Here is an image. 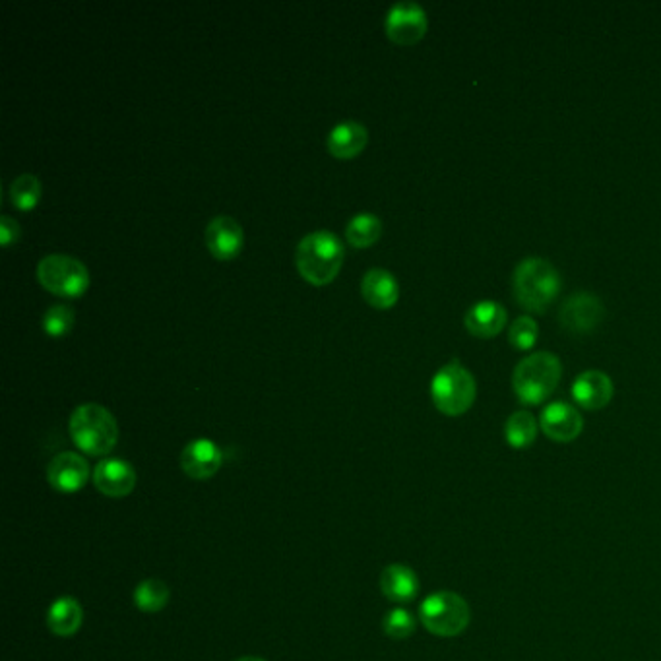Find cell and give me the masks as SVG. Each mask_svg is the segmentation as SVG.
<instances>
[{
  "instance_id": "obj_6",
  "label": "cell",
  "mask_w": 661,
  "mask_h": 661,
  "mask_svg": "<svg viewBox=\"0 0 661 661\" xmlns=\"http://www.w3.org/2000/svg\"><path fill=\"white\" fill-rule=\"evenodd\" d=\"M37 280L49 293L63 299H78L90 287L86 264L70 254H47L37 264Z\"/></svg>"
},
{
  "instance_id": "obj_26",
  "label": "cell",
  "mask_w": 661,
  "mask_h": 661,
  "mask_svg": "<svg viewBox=\"0 0 661 661\" xmlns=\"http://www.w3.org/2000/svg\"><path fill=\"white\" fill-rule=\"evenodd\" d=\"M539 338V326L530 315L518 316L508 328V342L516 349H532Z\"/></svg>"
},
{
  "instance_id": "obj_3",
  "label": "cell",
  "mask_w": 661,
  "mask_h": 661,
  "mask_svg": "<svg viewBox=\"0 0 661 661\" xmlns=\"http://www.w3.org/2000/svg\"><path fill=\"white\" fill-rule=\"evenodd\" d=\"M563 363L557 353L536 351L524 357L512 373V388L516 398L526 406L543 404L559 386Z\"/></svg>"
},
{
  "instance_id": "obj_1",
  "label": "cell",
  "mask_w": 661,
  "mask_h": 661,
  "mask_svg": "<svg viewBox=\"0 0 661 661\" xmlns=\"http://www.w3.org/2000/svg\"><path fill=\"white\" fill-rule=\"evenodd\" d=\"M346 258L340 237L328 229L305 235L295 249V266L305 282L328 285L336 280Z\"/></svg>"
},
{
  "instance_id": "obj_14",
  "label": "cell",
  "mask_w": 661,
  "mask_h": 661,
  "mask_svg": "<svg viewBox=\"0 0 661 661\" xmlns=\"http://www.w3.org/2000/svg\"><path fill=\"white\" fill-rule=\"evenodd\" d=\"M613 394H615L613 380L607 373L598 369L584 371L572 384V398L584 410H603L611 402Z\"/></svg>"
},
{
  "instance_id": "obj_21",
  "label": "cell",
  "mask_w": 661,
  "mask_h": 661,
  "mask_svg": "<svg viewBox=\"0 0 661 661\" xmlns=\"http://www.w3.org/2000/svg\"><path fill=\"white\" fill-rule=\"evenodd\" d=\"M537 431L536 417L526 410L514 411L504 423V439L516 450L530 448L536 442Z\"/></svg>"
},
{
  "instance_id": "obj_4",
  "label": "cell",
  "mask_w": 661,
  "mask_h": 661,
  "mask_svg": "<svg viewBox=\"0 0 661 661\" xmlns=\"http://www.w3.org/2000/svg\"><path fill=\"white\" fill-rule=\"evenodd\" d=\"M72 442L90 456H107L119 441V425L111 411L99 404H82L70 415Z\"/></svg>"
},
{
  "instance_id": "obj_12",
  "label": "cell",
  "mask_w": 661,
  "mask_h": 661,
  "mask_svg": "<svg viewBox=\"0 0 661 661\" xmlns=\"http://www.w3.org/2000/svg\"><path fill=\"white\" fill-rule=\"evenodd\" d=\"M541 431L555 442H572L580 437L584 419L580 411L567 402H551L539 415Z\"/></svg>"
},
{
  "instance_id": "obj_23",
  "label": "cell",
  "mask_w": 661,
  "mask_h": 661,
  "mask_svg": "<svg viewBox=\"0 0 661 661\" xmlns=\"http://www.w3.org/2000/svg\"><path fill=\"white\" fill-rule=\"evenodd\" d=\"M8 196H10V202L14 208L28 212L39 204V200L43 196V185L32 173H22L10 183Z\"/></svg>"
},
{
  "instance_id": "obj_5",
  "label": "cell",
  "mask_w": 661,
  "mask_h": 661,
  "mask_svg": "<svg viewBox=\"0 0 661 661\" xmlns=\"http://www.w3.org/2000/svg\"><path fill=\"white\" fill-rule=\"evenodd\" d=\"M475 396L477 382L458 359H450L446 365H442L431 380L433 404L448 417L464 415L472 408Z\"/></svg>"
},
{
  "instance_id": "obj_20",
  "label": "cell",
  "mask_w": 661,
  "mask_h": 661,
  "mask_svg": "<svg viewBox=\"0 0 661 661\" xmlns=\"http://www.w3.org/2000/svg\"><path fill=\"white\" fill-rule=\"evenodd\" d=\"M82 605L78 599L64 596L59 598L47 611V627L57 636H72L82 627Z\"/></svg>"
},
{
  "instance_id": "obj_24",
  "label": "cell",
  "mask_w": 661,
  "mask_h": 661,
  "mask_svg": "<svg viewBox=\"0 0 661 661\" xmlns=\"http://www.w3.org/2000/svg\"><path fill=\"white\" fill-rule=\"evenodd\" d=\"M169 598H171V590L167 588L165 582L156 578H148L140 582L134 590V603L144 613H159L161 609H165Z\"/></svg>"
},
{
  "instance_id": "obj_29",
  "label": "cell",
  "mask_w": 661,
  "mask_h": 661,
  "mask_svg": "<svg viewBox=\"0 0 661 661\" xmlns=\"http://www.w3.org/2000/svg\"><path fill=\"white\" fill-rule=\"evenodd\" d=\"M237 661H266V660H260V658H241V660Z\"/></svg>"
},
{
  "instance_id": "obj_28",
  "label": "cell",
  "mask_w": 661,
  "mask_h": 661,
  "mask_svg": "<svg viewBox=\"0 0 661 661\" xmlns=\"http://www.w3.org/2000/svg\"><path fill=\"white\" fill-rule=\"evenodd\" d=\"M22 235V227L20 223L10 218V216H2L0 218V241L4 247H10L12 243H16Z\"/></svg>"
},
{
  "instance_id": "obj_19",
  "label": "cell",
  "mask_w": 661,
  "mask_h": 661,
  "mask_svg": "<svg viewBox=\"0 0 661 661\" xmlns=\"http://www.w3.org/2000/svg\"><path fill=\"white\" fill-rule=\"evenodd\" d=\"M380 590L396 603H410L419 594V578L408 565H388L380 574Z\"/></svg>"
},
{
  "instance_id": "obj_17",
  "label": "cell",
  "mask_w": 661,
  "mask_h": 661,
  "mask_svg": "<svg viewBox=\"0 0 661 661\" xmlns=\"http://www.w3.org/2000/svg\"><path fill=\"white\" fill-rule=\"evenodd\" d=\"M369 142V130L359 121H342L328 132L326 148L336 159L357 158Z\"/></svg>"
},
{
  "instance_id": "obj_13",
  "label": "cell",
  "mask_w": 661,
  "mask_h": 661,
  "mask_svg": "<svg viewBox=\"0 0 661 661\" xmlns=\"http://www.w3.org/2000/svg\"><path fill=\"white\" fill-rule=\"evenodd\" d=\"M94 485L105 497L123 499L136 487V472L126 460L105 458L95 466Z\"/></svg>"
},
{
  "instance_id": "obj_25",
  "label": "cell",
  "mask_w": 661,
  "mask_h": 661,
  "mask_svg": "<svg viewBox=\"0 0 661 661\" xmlns=\"http://www.w3.org/2000/svg\"><path fill=\"white\" fill-rule=\"evenodd\" d=\"M74 322H76V313L70 305H53L43 313L41 328L47 336L61 338L72 330Z\"/></svg>"
},
{
  "instance_id": "obj_8",
  "label": "cell",
  "mask_w": 661,
  "mask_h": 661,
  "mask_svg": "<svg viewBox=\"0 0 661 661\" xmlns=\"http://www.w3.org/2000/svg\"><path fill=\"white\" fill-rule=\"evenodd\" d=\"M429 28L427 12L421 4L413 0H400L390 6L384 18V32L396 45H415L419 43Z\"/></svg>"
},
{
  "instance_id": "obj_2",
  "label": "cell",
  "mask_w": 661,
  "mask_h": 661,
  "mask_svg": "<svg viewBox=\"0 0 661 661\" xmlns=\"http://www.w3.org/2000/svg\"><path fill=\"white\" fill-rule=\"evenodd\" d=\"M561 285L559 270L541 256H528L518 262L512 276L514 297L530 313H545L559 297Z\"/></svg>"
},
{
  "instance_id": "obj_11",
  "label": "cell",
  "mask_w": 661,
  "mask_h": 661,
  "mask_svg": "<svg viewBox=\"0 0 661 661\" xmlns=\"http://www.w3.org/2000/svg\"><path fill=\"white\" fill-rule=\"evenodd\" d=\"M90 464L76 452H61L47 466V481L59 493H78L90 479Z\"/></svg>"
},
{
  "instance_id": "obj_22",
  "label": "cell",
  "mask_w": 661,
  "mask_h": 661,
  "mask_svg": "<svg viewBox=\"0 0 661 661\" xmlns=\"http://www.w3.org/2000/svg\"><path fill=\"white\" fill-rule=\"evenodd\" d=\"M380 235H382V221L371 212L355 214L347 221V243L355 249H369L371 245L377 243Z\"/></svg>"
},
{
  "instance_id": "obj_15",
  "label": "cell",
  "mask_w": 661,
  "mask_h": 661,
  "mask_svg": "<svg viewBox=\"0 0 661 661\" xmlns=\"http://www.w3.org/2000/svg\"><path fill=\"white\" fill-rule=\"evenodd\" d=\"M223 454L220 446L210 439L190 441L181 454V468L192 479H210L220 472Z\"/></svg>"
},
{
  "instance_id": "obj_9",
  "label": "cell",
  "mask_w": 661,
  "mask_h": 661,
  "mask_svg": "<svg viewBox=\"0 0 661 661\" xmlns=\"http://www.w3.org/2000/svg\"><path fill=\"white\" fill-rule=\"evenodd\" d=\"M605 305L590 291H576L559 311V322L570 334H590L603 322Z\"/></svg>"
},
{
  "instance_id": "obj_7",
  "label": "cell",
  "mask_w": 661,
  "mask_h": 661,
  "mask_svg": "<svg viewBox=\"0 0 661 661\" xmlns=\"http://www.w3.org/2000/svg\"><path fill=\"white\" fill-rule=\"evenodd\" d=\"M419 619L431 634L452 638L468 629L472 621V611L468 601L460 594L442 590L431 594L421 603Z\"/></svg>"
},
{
  "instance_id": "obj_18",
  "label": "cell",
  "mask_w": 661,
  "mask_h": 661,
  "mask_svg": "<svg viewBox=\"0 0 661 661\" xmlns=\"http://www.w3.org/2000/svg\"><path fill=\"white\" fill-rule=\"evenodd\" d=\"M506 320H508V315H506L503 305L497 301H491V299H483L472 305L464 318L468 332L481 340L495 338L497 334H501L506 326Z\"/></svg>"
},
{
  "instance_id": "obj_16",
  "label": "cell",
  "mask_w": 661,
  "mask_h": 661,
  "mask_svg": "<svg viewBox=\"0 0 661 661\" xmlns=\"http://www.w3.org/2000/svg\"><path fill=\"white\" fill-rule=\"evenodd\" d=\"M361 295L373 309L388 311L400 299V284L392 272L371 268L361 280Z\"/></svg>"
},
{
  "instance_id": "obj_10",
  "label": "cell",
  "mask_w": 661,
  "mask_h": 661,
  "mask_svg": "<svg viewBox=\"0 0 661 661\" xmlns=\"http://www.w3.org/2000/svg\"><path fill=\"white\" fill-rule=\"evenodd\" d=\"M204 241L210 254L218 260H233L245 247V231L231 216H216L206 225Z\"/></svg>"
},
{
  "instance_id": "obj_27",
  "label": "cell",
  "mask_w": 661,
  "mask_h": 661,
  "mask_svg": "<svg viewBox=\"0 0 661 661\" xmlns=\"http://www.w3.org/2000/svg\"><path fill=\"white\" fill-rule=\"evenodd\" d=\"M415 625H417L415 617L408 609H400V607L392 609L382 621V629L394 640L410 638L411 634L415 632Z\"/></svg>"
}]
</instances>
